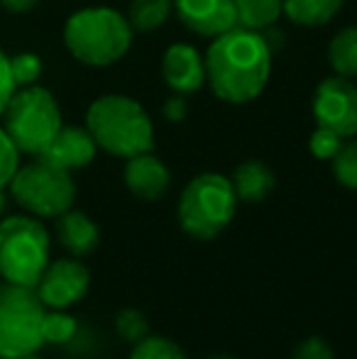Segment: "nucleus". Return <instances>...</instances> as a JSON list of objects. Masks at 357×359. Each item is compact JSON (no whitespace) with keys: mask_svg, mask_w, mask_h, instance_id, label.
<instances>
[{"mask_svg":"<svg viewBox=\"0 0 357 359\" xmlns=\"http://www.w3.org/2000/svg\"><path fill=\"white\" fill-rule=\"evenodd\" d=\"M206 83L230 105L255 100L271 74V49L262 32L233 27L215 37L206 52Z\"/></svg>","mask_w":357,"mask_h":359,"instance_id":"f257e3e1","label":"nucleus"},{"mask_svg":"<svg viewBox=\"0 0 357 359\" xmlns=\"http://www.w3.org/2000/svg\"><path fill=\"white\" fill-rule=\"evenodd\" d=\"M86 130L98 149L118 159L154 149V125L140 100L123 93H108L93 100L86 113Z\"/></svg>","mask_w":357,"mask_h":359,"instance_id":"f03ea898","label":"nucleus"},{"mask_svg":"<svg viewBox=\"0 0 357 359\" xmlns=\"http://www.w3.org/2000/svg\"><path fill=\"white\" fill-rule=\"evenodd\" d=\"M135 29L128 18L113 8L76 10L64 25V44L76 62L86 67H113L133 47Z\"/></svg>","mask_w":357,"mask_h":359,"instance_id":"7ed1b4c3","label":"nucleus"},{"mask_svg":"<svg viewBox=\"0 0 357 359\" xmlns=\"http://www.w3.org/2000/svg\"><path fill=\"white\" fill-rule=\"evenodd\" d=\"M238 196L228 176L206 171L184 186L177 203V222L181 232L198 242L215 240L228 230L238 213Z\"/></svg>","mask_w":357,"mask_h":359,"instance_id":"20e7f679","label":"nucleus"},{"mask_svg":"<svg viewBox=\"0 0 357 359\" xmlns=\"http://www.w3.org/2000/svg\"><path fill=\"white\" fill-rule=\"evenodd\" d=\"M62 125V110L57 98L37 83L15 90L3 110V130L20 154H44Z\"/></svg>","mask_w":357,"mask_h":359,"instance_id":"39448f33","label":"nucleus"},{"mask_svg":"<svg viewBox=\"0 0 357 359\" xmlns=\"http://www.w3.org/2000/svg\"><path fill=\"white\" fill-rule=\"evenodd\" d=\"M49 264V232L34 215L0 220V279L20 286H37Z\"/></svg>","mask_w":357,"mask_h":359,"instance_id":"423d86ee","label":"nucleus"},{"mask_svg":"<svg viewBox=\"0 0 357 359\" xmlns=\"http://www.w3.org/2000/svg\"><path fill=\"white\" fill-rule=\"evenodd\" d=\"M13 201L34 217H54L74 208L76 184L72 171L34 156V161L20 166L8 184Z\"/></svg>","mask_w":357,"mask_h":359,"instance_id":"0eeeda50","label":"nucleus"},{"mask_svg":"<svg viewBox=\"0 0 357 359\" xmlns=\"http://www.w3.org/2000/svg\"><path fill=\"white\" fill-rule=\"evenodd\" d=\"M44 303L32 286L0 284V359L32 357L44 347Z\"/></svg>","mask_w":357,"mask_h":359,"instance_id":"6e6552de","label":"nucleus"},{"mask_svg":"<svg viewBox=\"0 0 357 359\" xmlns=\"http://www.w3.org/2000/svg\"><path fill=\"white\" fill-rule=\"evenodd\" d=\"M318 128H328L343 140L357 137V83L345 76H328L314 90L311 100Z\"/></svg>","mask_w":357,"mask_h":359,"instance_id":"1a4fd4ad","label":"nucleus"},{"mask_svg":"<svg viewBox=\"0 0 357 359\" xmlns=\"http://www.w3.org/2000/svg\"><path fill=\"white\" fill-rule=\"evenodd\" d=\"M88 288L90 271L86 269V264L79 262V257H72V259L49 262L34 291H37L39 301L44 303V308L69 311L72 306L86 298Z\"/></svg>","mask_w":357,"mask_h":359,"instance_id":"9d476101","label":"nucleus"},{"mask_svg":"<svg viewBox=\"0 0 357 359\" xmlns=\"http://www.w3.org/2000/svg\"><path fill=\"white\" fill-rule=\"evenodd\" d=\"M179 22L196 37L215 39L238 27L233 0H174Z\"/></svg>","mask_w":357,"mask_h":359,"instance_id":"9b49d317","label":"nucleus"},{"mask_svg":"<svg viewBox=\"0 0 357 359\" xmlns=\"http://www.w3.org/2000/svg\"><path fill=\"white\" fill-rule=\"evenodd\" d=\"M162 76L167 86L179 95H191L206 83V59L194 44L177 42L164 52Z\"/></svg>","mask_w":357,"mask_h":359,"instance_id":"f8f14e48","label":"nucleus"},{"mask_svg":"<svg viewBox=\"0 0 357 359\" xmlns=\"http://www.w3.org/2000/svg\"><path fill=\"white\" fill-rule=\"evenodd\" d=\"M123 179L135 198L154 203V201L167 196L169 186H172V171L159 156H154L152 151H144V154L130 156L125 164Z\"/></svg>","mask_w":357,"mask_h":359,"instance_id":"ddd939ff","label":"nucleus"},{"mask_svg":"<svg viewBox=\"0 0 357 359\" xmlns=\"http://www.w3.org/2000/svg\"><path fill=\"white\" fill-rule=\"evenodd\" d=\"M98 144L90 137L86 128H76V125H62V130L57 133V137L52 140V144L44 149V154H39L42 159L52 161V164L62 166L67 171H76L88 166L95 159Z\"/></svg>","mask_w":357,"mask_h":359,"instance_id":"4468645a","label":"nucleus"},{"mask_svg":"<svg viewBox=\"0 0 357 359\" xmlns=\"http://www.w3.org/2000/svg\"><path fill=\"white\" fill-rule=\"evenodd\" d=\"M57 240L72 257H88L100 245V227L83 210L69 208L57 217Z\"/></svg>","mask_w":357,"mask_h":359,"instance_id":"2eb2a0df","label":"nucleus"},{"mask_svg":"<svg viewBox=\"0 0 357 359\" xmlns=\"http://www.w3.org/2000/svg\"><path fill=\"white\" fill-rule=\"evenodd\" d=\"M230 184H233L238 201H243V203H260V201H264L274 191L276 176L264 161L248 159L235 166Z\"/></svg>","mask_w":357,"mask_h":359,"instance_id":"dca6fc26","label":"nucleus"},{"mask_svg":"<svg viewBox=\"0 0 357 359\" xmlns=\"http://www.w3.org/2000/svg\"><path fill=\"white\" fill-rule=\"evenodd\" d=\"M345 0H284V15L301 27H323L333 22Z\"/></svg>","mask_w":357,"mask_h":359,"instance_id":"f3484780","label":"nucleus"},{"mask_svg":"<svg viewBox=\"0 0 357 359\" xmlns=\"http://www.w3.org/2000/svg\"><path fill=\"white\" fill-rule=\"evenodd\" d=\"M238 27L264 32L274 27L284 15V0H233Z\"/></svg>","mask_w":357,"mask_h":359,"instance_id":"a211bd4d","label":"nucleus"},{"mask_svg":"<svg viewBox=\"0 0 357 359\" xmlns=\"http://www.w3.org/2000/svg\"><path fill=\"white\" fill-rule=\"evenodd\" d=\"M328 62L338 76L357 79V25L343 27L328 44Z\"/></svg>","mask_w":357,"mask_h":359,"instance_id":"6ab92c4d","label":"nucleus"},{"mask_svg":"<svg viewBox=\"0 0 357 359\" xmlns=\"http://www.w3.org/2000/svg\"><path fill=\"white\" fill-rule=\"evenodd\" d=\"M174 0H133L128 10V22L135 32H154L169 20Z\"/></svg>","mask_w":357,"mask_h":359,"instance_id":"aec40b11","label":"nucleus"},{"mask_svg":"<svg viewBox=\"0 0 357 359\" xmlns=\"http://www.w3.org/2000/svg\"><path fill=\"white\" fill-rule=\"evenodd\" d=\"M76 330H79V323L72 313L47 308L42 320L44 345H67V342H72L76 337Z\"/></svg>","mask_w":357,"mask_h":359,"instance_id":"412c9836","label":"nucleus"},{"mask_svg":"<svg viewBox=\"0 0 357 359\" xmlns=\"http://www.w3.org/2000/svg\"><path fill=\"white\" fill-rule=\"evenodd\" d=\"M130 359H189L184 347L172 337L147 335L140 342H135L130 350Z\"/></svg>","mask_w":357,"mask_h":359,"instance_id":"4be33fe9","label":"nucleus"},{"mask_svg":"<svg viewBox=\"0 0 357 359\" xmlns=\"http://www.w3.org/2000/svg\"><path fill=\"white\" fill-rule=\"evenodd\" d=\"M330 169H333V179L343 189L357 191V140L355 137L345 140L340 144L338 154L330 159Z\"/></svg>","mask_w":357,"mask_h":359,"instance_id":"5701e85b","label":"nucleus"},{"mask_svg":"<svg viewBox=\"0 0 357 359\" xmlns=\"http://www.w3.org/2000/svg\"><path fill=\"white\" fill-rule=\"evenodd\" d=\"M115 332L120 335V340L135 345V342H140L142 337L149 335V323H147V318L140 311H135V308H123V311L115 316Z\"/></svg>","mask_w":357,"mask_h":359,"instance_id":"b1692460","label":"nucleus"},{"mask_svg":"<svg viewBox=\"0 0 357 359\" xmlns=\"http://www.w3.org/2000/svg\"><path fill=\"white\" fill-rule=\"evenodd\" d=\"M10 72H13V79L18 88H22V86H34L39 81V76H42V59L29 52L10 57Z\"/></svg>","mask_w":357,"mask_h":359,"instance_id":"393cba45","label":"nucleus"},{"mask_svg":"<svg viewBox=\"0 0 357 359\" xmlns=\"http://www.w3.org/2000/svg\"><path fill=\"white\" fill-rule=\"evenodd\" d=\"M343 142H345V140L340 137L338 133H333V130H328V128H318V125H316L314 135H311V140H309V149H311V154H314L316 159L330 161L335 154H338V149H340V144H343Z\"/></svg>","mask_w":357,"mask_h":359,"instance_id":"a878e982","label":"nucleus"},{"mask_svg":"<svg viewBox=\"0 0 357 359\" xmlns=\"http://www.w3.org/2000/svg\"><path fill=\"white\" fill-rule=\"evenodd\" d=\"M20 169V151L8 137V133L0 125V189H8L10 179Z\"/></svg>","mask_w":357,"mask_h":359,"instance_id":"bb28decb","label":"nucleus"},{"mask_svg":"<svg viewBox=\"0 0 357 359\" xmlns=\"http://www.w3.org/2000/svg\"><path fill=\"white\" fill-rule=\"evenodd\" d=\"M291 359H335V352H333V347L323 340V337L311 335L294 347V355H291Z\"/></svg>","mask_w":357,"mask_h":359,"instance_id":"cd10ccee","label":"nucleus"},{"mask_svg":"<svg viewBox=\"0 0 357 359\" xmlns=\"http://www.w3.org/2000/svg\"><path fill=\"white\" fill-rule=\"evenodd\" d=\"M15 90H18V86H15L13 72H10V57L0 49V118H3L5 105L10 103Z\"/></svg>","mask_w":357,"mask_h":359,"instance_id":"c85d7f7f","label":"nucleus"},{"mask_svg":"<svg viewBox=\"0 0 357 359\" xmlns=\"http://www.w3.org/2000/svg\"><path fill=\"white\" fill-rule=\"evenodd\" d=\"M162 115L169 123H184L186 115H189V103H186V95L174 93L167 103L162 105Z\"/></svg>","mask_w":357,"mask_h":359,"instance_id":"c756f323","label":"nucleus"},{"mask_svg":"<svg viewBox=\"0 0 357 359\" xmlns=\"http://www.w3.org/2000/svg\"><path fill=\"white\" fill-rule=\"evenodd\" d=\"M0 5H3L8 13H29V10L37 8L39 0H0Z\"/></svg>","mask_w":357,"mask_h":359,"instance_id":"7c9ffc66","label":"nucleus"},{"mask_svg":"<svg viewBox=\"0 0 357 359\" xmlns=\"http://www.w3.org/2000/svg\"><path fill=\"white\" fill-rule=\"evenodd\" d=\"M5 208H8V196H5V191L0 189V220L5 217Z\"/></svg>","mask_w":357,"mask_h":359,"instance_id":"2f4dec72","label":"nucleus"},{"mask_svg":"<svg viewBox=\"0 0 357 359\" xmlns=\"http://www.w3.org/2000/svg\"><path fill=\"white\" fill-rule=\"evenodd\" d=\"M206 359H235L233 355H210V357H206Z\"/></svg>","mask_w":357,"mask_h":359,"instance_id":"473e14b6","label":"nucleus"},{"mask_svg":"<svg viewBox=\"0 0 357 359\" xmlns=\"http://www.w3.org/2000/svg\"><path fill=\"white\" fill-rule=\"evenodd\" d=\"M20 359H42V357H37V355H32V357H20Z\"/></svg>","mask_w":357,"mask_h":359,"instance_id":"72a5a7b5","label":"nucleus"}]
</instances>
